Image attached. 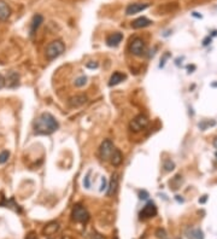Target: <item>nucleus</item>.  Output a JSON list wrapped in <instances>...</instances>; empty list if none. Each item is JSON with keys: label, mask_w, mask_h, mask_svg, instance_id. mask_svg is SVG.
I'll use <instances>...</instances> for the list:
<instances>
[{"label": "nucleus", "mask_w": 217, "mask_h": 239, "mask_svg": "<svg viewBox=\"0 0 217 239\" xmlns=\"http://www.w3.org/2000/svg\"><path fill=\"white\" fill-rule=\"evenodd\" d=\"M59 128V123L53 115L50 112H42L34 121V133L38 135H48L52 134Z\"/></svg>", "instance_id": "1"}, {"label": "nucleus", "mask_w": 217, "mask_h": 239, "mask_svg": "<svg viewBox=\"0 0 217 239\" xmlns=\"http://www.w3.org/2000/svg\"><path fill=\"white\" fill-rule=\"evenodd\" d=\"M65 51V45L63 42L62 40H54V41H51L46 47V57L47 59L52 61V59H56L58 58L61 54L64 53Z\"/></svg>", "instance_id": "2"}, {"label": "nucleus", "mask_w": 217, "mask_h": 239, "mask_svg": "<svg viewBox=\"0 0 217 239\" xmlns=\"http://www.w3.org/2000/svg\"><path fill=\"white\" fill-rule=\"evenodd\" d=\"M129 52L136 57H142L146 54V45L141 38H134L129 44Z\"/></svg>", "instance_id": "3"}, {"label": "nucleus", "mask_w": 217, "mask_h": 239, "mask_svg": "<svg viewBox=\"0 0 217 239\" xmlns=\"http://www.w3.org/2000/svg\"><path fill=\"white\" fill-rule=\"evenodd\" d=\"M147 124H148V118L145 115L140 114V115L135 116L132 121H130L129 129L132 132H134V133H139V132H141L142 129H145V128L147 127Z\"/></svg>", "instance_id": "4"}, {"label": "nucleus", "mask_w": 217, "mask_h": 239, "mask_svg": "<svg viewBox=\"0 0 217 239\" xmlns=\"http://www.w3.org/2000/svg\"><path fill=\"white\" fill-rule=\"evenodd\" d=\"M91 219L89 213L87 211V209L82 205H75L72 209V220H75L76 222H81V224H87Z\"/></svg>", "instance_id": "5"}, {"label": "nucleus", "mask_w": 217, "mask_h": 239, "mask_svg": "<svg viewBox=\"0 0 217 239\" xmlns=\"http://www.w3.org/2000/svg\"><path fill=\"white\" fill-rule=\"evenodd\" d=\"M114 143L110 140V139H105L103 143H101L100 147H99V157L103 161H108L109 158L111 157V154L114 151Z\"/></svg>", "instance_id": "6"}, {"label": "nucleus", "mask_w": 217, "mask_h": 239, "mask_svg": "<svg viewBox=\"0 0 217 239\" xmlns=\"http://www.w3.org/2000/svg\"><path fill=\"white\" fill-rule=\"evenodd\" d=\"M157 215V207L153 202H150L147 203L142 210L140 211V219L141 220H146V219H151V217H155Z\"/></svg>", "instance_id": "7"}, {"label": "nucleus", "mask_w": 217, "mask_h": 239, "mask_svg": "<svg viewBox=\"0 0 217 239\" xmlns=\"http://www.w3.org/2000/svg\"><path fill=\"white\" fill-rule=\"evenodd\" d=\"M150 5H151V4H148V3H145V4H142V3H133V4H129V5L125 8V15L132 16V15H135V14H139L141 11H144V10H146L147 8H150Z\"/></svg>", "instance_id": "8"}, {"label": "nucleus", "mask_w": 217, "mask_h": 239, "mask_svg": "<svg viewBox=\"0 0 217 239\" xmlns=\"http://www.w3.org/2000/svg\"><path fill=\"white\" fill-rule=\"evenodd\" d=\"M123 40V34L122 33H114V34H110L108 38H106V45L110 47H116L119 45V42Z\"/></svg>", "instance_id": "9"}, {"label": "nucleus", "mask_w": 217, "mask_h": 239, "mask_svg": "<svg viewBox=\"0 0 217 239\" xmlns=\"http://www.w3.org/2000/svg\"><path fill=\"white\" fill-rule=\"evenodd\" d=\"M5 81H6V85H8V88H15V87H17V86L19 85V75H18V73H16V71H8Z\"/></svg>", "instance_id": "10"}, {"label": "nucleus", "mask_w": 217, "mask_h": 239, "mask_svg": "<svg viewBox=\"0 0 217 239\" xmlns=\"http://www.w3.org/2000/svg\"><path fill=\"white\" fill-rule=\"evenodd\" d=\"M44 23V17H42V15H40V14H36V15L33 17V19H31V22H30V35L33 36L35 33H36V30L40 28V25Z\"/></svg>", "instance_id": "11"}, {"label": "nucleus", "mask_w": 217, "mask_h": 239, "mask_svg": "<svg viewBox=\"0 0 217 239\" xmlns=\"http://www.w3.org/2000/svg\"><path fill=\"white\" fill-rule=\"evenodd\" d=\"M118 181H119L118 174H117V173H114L112 177H111V179H110V184H109V186H108V192H106V194H108L109 197L116 193L117 187H118Z\"/></svg>", "instance_id": "12"}, {"label": "nucleus", "mask_w": 217, "mask_h": 239, "mask_svg": "<svg viewBox=\"0 0 217 239\" xmlns=\"http://www.w3.org/2000/svg\"><path fill=\"white\" fill-rule=\"evenodd\" d=\"M151 24H152L151 19H148L146 17H139L132 22V28L133 29H141V28H146Z\"/></svg>", "instance_id": "13"}, {"label": "nucleus", "mask_w": 217, "mask_h": 239, "mask_svg": "<svg viewBox=\"0 0 217 239\" xmlns=\"http://www.w3.org/2000/svg\"><path fill=\"white\" fill-rule=\"evenodd\" d=\"M87 103V97L85 94H78L75 97H71L69 99V105L71 108H78Z\"/></svg>", "instance_id": "14"}, {"label": "nucleus", "mask_w": 217, "mask_h": 239, "mask_svg": "<svg viewBox=\"0 0 217 239\" xmlns=\"http://www.w3.org/2000/svg\"><path fill=\"white\" fill-rule=\"evenodd\" d=\"M122 161H123V155L121 152V150L115 147L112 154H111V157H110V162H111L112 166L117 167V166H119L122 163Z\"/></svg>", "instance_id": "15"}, {"label": "nucleus", "mask_w": 217, "mask_h": 239, "mask_svg": "<svg viewBox=\"0 0 217 239\" xmlns=\"http://www.w3.org/2000/svg\"><path fill=\"white\" fill-rule=\"evenodd\" d=\"M11 15V8L4 0H0V21H8Z\"/></svg>", "instance_id": "16"}, {"label": "nucleus", "mask_w": 217, "mask_h": 239, "mask_svg": "<svg viewBox=\"0 0 217 239\" xmlns=\"http://www.w3.org/2000/svg\"><path fill=\"white\" fill-rule=\"evenodd\" d=\"M127 79V76L122 74V73H119V71H116V73H114L111 77H110V81H109V86L110 87H112V86H116L118 84H121L122 81H124Z\"/></svg>", "instance_id": "17"}, {"label": "nucleus", "mask_w": 217, "mask_h": 239, "mask_svg": "<svg viewBox=\"0 0 217 239\" xmlns=\"http://www.w3.org/2000/svg\"><path fill=\"white\" fill-rule=\"evenodd\" d=\"M59 230V225L57 224V222H51V224H48L44 228V234L47 236V237H51V236H53L56 232Z\"/></svg>", "instance_id": "18"}, {"label": "nucleus", "mask_w": 217, "mask_h": 239, "mask_svg": "<svg viewBox=\"0 0 217 239\" xmlns=\"http://www.w3.org/2000/svg\"><path fill=\"white\" fill-rule=\"evenodd\" d=\"M187 237L188 239H204V233L200 228H194V230H191V231L187 232Z\"/></svg>", "instance_id": "19"}, {"label": "nucleus", "mask_w": 217, "mask_h": 239, "mask_svg": "<svg viewBox=\"0 0 217 239\" xmlns=\"http://www.w3.org/2000/svg\"><path fill=\"white\" fill-rule=\"evenodd\" d=\"M163 168L165 171H171V170H174L175 168V163L172 162L171 160H165L164 162H163Z\"/></svg>", "instance_id": "20"}, {"label": "nucleus", "mask_w": 217, "mask_h": 239, "mask_svg": "<svg viewBox=\"0 0 217 239\" xmlns=\"http://www.w3.org/2000/svg\"><path fill=\"white\" fill-rule=\"evenodd\" d=\"M8 157H10V152L8 151H6V150L1 151L0 152V164H4V163L8 162Z\"/></svg>", "instance_id": "21"}, {"label": "nucleus", "mask_w": 217, "mask_h": 239, "mask_svg": "<svg viewBox=\"0 0 217 239\" xmlns=\"http://www.w3.org/2000/svg\"><path fill=\"white\" fill-rule=\"evenodd\" d=\"M86 84H87V77L86 76H80L75 80V86H76V87H82V86H85Z\"/></svg>", "instance_id": "22"}, {"label": "nucleus", "mask_w": 217, "mask_h": 239, "mask_svg": "<svg viewBox=\"0 0 217 239\" xmlns=\"http://www.w3.org/2000/svg\"><path fill=\"white\" fill-rule=\"evenodd\" d=\"M215 124H216V122H215V121H212V122H209V121H204V122H200V123L198 124V126H199V128H200V129L205 131V129H206L209 126H215Z\"/></svg>", "instance_id": "23"}, {"label": "nucleus", "mask_w": 217, "mask_h": 239, "mask_svg": "<svg viewBox=\"0 0 217 239\" xmlns=\"http://www.w3.org/2000/svg\"><path fill=\"white\" fill-rule=\"evenodd\" d=\"M89 175H91V170L87 173V175L83 179V186H85L86 188H89L91 187V181H89Z\"/></svg>", "instance_id": "24"}, {"label": "nucleus", "mask_w": 217, "mask_h": 239, "mask_svg": "<svg viewBox=\"0 0 217 239\" xmlns=\"http://www.w3.org/2000/svg\"><path fill=\"white\" fill-rule=\"evenodd\" d=\"M148 197H150V194H148L147 191H145V190H141L139 192V198L140 199H144V201H146L148 199Z\"/></svg>", "instance_id": "25"}, {"label": "nucleus", "mask_w": 217, "mask_h": 239, "mask_svg": "<svg viewBox=\"0 0 217 239\" xmlns=\"http://www.w3.org/2000/svg\"><path fill=\"white\" fill-rule=\"evenodd\" d=\"M89 239H106L103 234H100V233H98V232H93L92 233V236H91V238Z\"/></svg>", "instance_id": "26"}, {"label": "nucleus", "mask_w": 217, "mask_h": 239, "mask_svg": "<svg viewBox=\"0 0 217 239\" xmlns=\"http://www.w3.org/2000/svg\"><path fill=\"white\" fill-rule=\"evenodd\" d=\"M108 188V180L105 179V177H103L101 179V186H100V191L103 192L104 190H106Z\"/></svg>", "instance_id": "27"}, {"label": "nucleus", "mask_w": 217, "mask_h": 239, "mask_svg": "<svg viewBox=\"0 0 217 239\" xmlns=\"http://www.w3.org/2000/svg\"><path fill=\"white\" fill-rule=\"evenodd\" d=\"M156 234H157V237H158V238H162V239L165 238V231H164V230H162V228L157 230Z\"/></svg>", "instance_id": "28"}, {"label": "nucleus", "mask_w": 217, "mask_h": 239, "mask_svg": "<svg viewBox=\"0 0 217 239\" xmlns=\"http://www.w3.org/2000/svg\"><path fill=\"white\" fill-rule=\"evenodd\" d=\"M98 65H99V64L97 62H88L86 64V67L89 68V69H95V68H98Z\"/></svg>", "instance_id": "29"}, {"label": "nucleus", "mask_w": 217, "mask_h": 239, "mask_svg": "<svg viewBox=\"0 0 217 239\" xmlns=\"http://www.w3.org/2000/svg\"><path fill=\"white\" fill-rule=\"evenodd\" d=\"M170 57V53H165L164 54V57H163L162 59H161V64H159V67L163 68L164 67V64H165V61H167V58H169Z\"/></svg>", "instance_id": "30"}, {"label": "nucleus", "mask_w": 217, "mask_h": 239, "mask_svg": "<svg viewBox=\"0 0 217 239\" xmlns=\"http://www.w3.org/2000/svg\"><path fill=\"white\" fill-rule=\"evenodd\" d=\"M5 86H6L5 77H4V75H3V74H0V90H1V88H4Z\"/></svg>", "instance_id": "31"}, {"label": "nucleus", "mask_w": 217, "mask_h": 239, "mask_svg": "<svg viewBox=\"0 0 217 239\" xmlns=\"http://www.w3.org/2000/svg\"><path fill=\"white\" fill-rule=\"evenodd\" d=\"M210 42H211V36H206L203 40V46H208Z\"/></svg>", "instance_id": "32"}, {"label": "nucleus", "mask_w": 217, "mask_h": 239, "mask_svg": "<svg viewBox=\"0 0 217 239\" xmlns=\"http://www.w3.org/2000/svg\"><path fill=\"white\" fill-rule=\"evenodd\" d=\"M25 239H38V237H36V234H35V233H33V232H31V233H29V234L27 236V238Z\"/></svg>", "instance_id": "33"}, {"label": "nucleus", "mask_w": 217, "mask_h": 239, "mask_svg": "<svg viewBox=\"0 0 217 239\" xmlns=\"http://www.w3.org/2000/svg\"><path fill=\"white\" fill-rule=\"evenodd\" d=\"M206 199H208V196H203L202 199H199V203H202L203 204V203H205V202H206Z\"/></svg>", "instance_id": "34"}, {"label": "nucleus", "mask_w": 217, "mask_h": 239, "mask_svg": "<svg viewBox=\"0 0 217 239\" xmlns=\"http://www.w3.org/2000/svg\"><path fill=\"white\" fill-rule=\"evenodd\" d=\"M192 15H193L194 17H197V18H202V15H198V14H197V12H193V14H192Z\"/></svg>", "instance_id": "35"}, {"label": "nucleus", "mask_w": 217, "mask_h": 239, "mask_svg": "<svg viewBox=\"0 0 217 239\" xmlns=\"http://www.w3.org/2000/svg\"><path fill=\"white\" fill-rule=\"evenodd\" d=\"M180 197H181V196H176V199H177V202H181V203H182V202H183V198H180Z\"/></svg>", "instance_id": "36"}, {"label": "nucleus", "mask_w": 217, "mask_h": 239, "mask_svg": "<svg viewBox=\"0 0 217 239\" xmlns=\"http://www.w3.org/2000/svg\"><path fill=\"white\" fill-rule=\"evenodd\" d=\"M195 69V67L194 65H192V67H188V70H194Z\"/></svg>", "instance_id": "37"}, {"label": "nucleus", "mask_w": 217, "mask_h": 239, "mask_svg": "<svg viewBox=\"0 0 217 239\" xmlns=\"http://www.w3.org/2000/svg\"><path fill=\"white\" fill-rule=\"evenodd\" d=\"M211 86H212V87H217V81H216V82H212V84H211Z\"/></svg>", "instance_id": "38"}, {"label": "nucleus", "mask_w": 217, "mask_h": 239, "mask_svg": "<svg viewBox=\"0 0 217 239\" xmlns=\"http://www.w3.org/2000/svg\"><path fill=\"white\" fill-rule=\"evenodd\" d=\"M215 146L217 147V139H216V140H215Z\"/></svg>", "instance_id": "39"}, {"label": "nucleus", "mask_w": 217, "mask_h": 239, "mask_svg": "<svg viewBox=\"0 0 217 239\" xmlns=\"http://www.w3.org/2000/svg\"><path fill=\"white\" fill-rule=\"evenodd\" d=\"M63 239H70V238H69V237H64Z\"/></svg>", "instance_id": "40"}, {"label": "nucleus", "mask_w": 217, "mask_h": 239, "mask_svg": "<svg viewBox=\"0 0 217 239\" xmlns=\"http://www.w3.org/2000/svg\"><path fill=\"white\" fill-rule=\"evenodd\" d=\"M114 239H118V238H117V237H115V238H114Z\"/></svg>", "instance_id": "41"}, {"label": "nucleus", "mask_w": 217, "mask_h": 239, "mask_svg": "<svg viewBox=\"0 0 217 239\" xmlns=\"http://www.w3.org/2000/svg\"><path fill=\"white\" fill-rule=\"evenodd\" d=\"M216 157H217V152H216Z\"/></svg>", "instance_id": "42"}]
</instances>
